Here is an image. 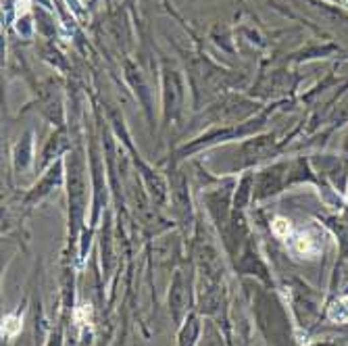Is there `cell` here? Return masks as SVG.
<instances>
[{"instance_id":"6da1fadb","label":"cell","mask_w":348,"mask_h":346,"mask_svg":"<svg viewBox=\"0 0 348 346\" xmlns=\"http://www.w3.org/2000/svg\"><path fill=\"white\" fill-rule=\"evenodd\" d=\"M273 229H275L277 234H288V232H290V225H288L284 219H277L275 225H273Z\"/></svg>"}]
</instances>
